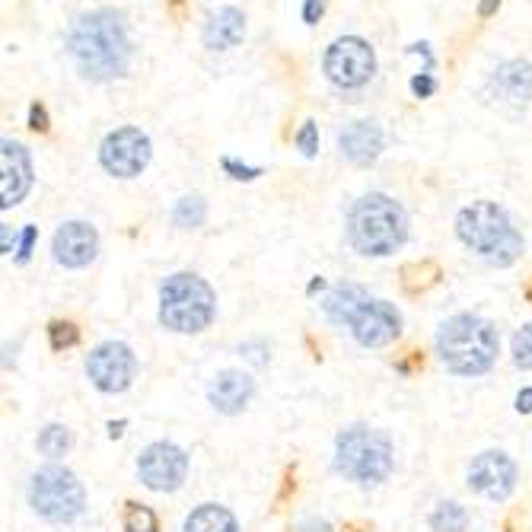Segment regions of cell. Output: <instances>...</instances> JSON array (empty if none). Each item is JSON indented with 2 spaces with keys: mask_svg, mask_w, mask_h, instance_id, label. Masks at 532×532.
<instances>
[{
  "mask_svg": "<svg viewBox=\"0 0 532 532\" xmlns=\"http://www.w3.org/2000/svg\"><path fill=\"white\" fill-rule=\"evenodd\" d=\"M137 475L150 491H176L188 475V456L176 443H150L137 459Z\"/></svg>",
  "mask_w": 532,
  "mask_h": 532,
  "instance_id": "8fae6325",
  "label": "cell"
},
{
  "mask_svg": "<svg viewBox=\"0 0 532 532\" xmlns=\"http://www.w3.org/2000/svg\"><path fill=\"white\" fill-rule=\"evenodd\" d=\"M335 469L357 485H380L392 472V443L370 427H348L335 440Z\"/></svg>",
  "mask_w": 532,
  "mask_h": 532,
  "instance_id": "8992f818",
  "label": "cell"
},
{
  "mask_svg": "<svg viewBox=\"0 0 532 532\" xmlns=\"http://www.w3.org/2000/svg\"><path fill=\"white\" fill-rule=\"evenodd\" d=\"M297 147L303 150V157H316V150H319V128H316V122H306L297 131Z\"/></svg>",
  "mask_w": 532,
  "mask_h": 532,
  "instance_id": "f1b7e54d",
  "label": "cell"
},
{
  "mask_svg": "<svg viewBox=\"0 0 532 532\" xmlns=\"http://www.w3.org/2000/svg\"><path fill=\"white\" fill-rule=\"evenodd\" d=\"M125 532H160V523H157V513L144 504H134L128 501L125 504Z\"/></svg>",
  "mask_w": 532,
  "mask_h": 532,
  "instance_id": "484cf974",
  "label": "cell"
},
{
  "mask_svg": "<svg viewBox=\"0 0 532 532\" xmlns=\"http://www.w3.org/2000/svg\"><path fill=\"white\" fill-rule=\"evenodd\" d=\"M29 128L32 131H48V112L42 102H32V109H29Z\"/></svg>",
  "mask_w": 532,
  "mask_h": 532,
  "instance_id": "d6a6232c",
  "label": "cell"
},
{
  "mask_svg": "<svg viewBox=\"0 0 532 532\" xmlns=\"http://www.w3.org/2000/svg\"><path fill=\"white\" fill-rule=\"evenodd\" d=\"M456 233L472 252L497 268H507L523 255V236L510 223L507 211L494 201H475L462 208L456 217Z\"/></svg>",
  "mask_w": 532,
  "mask_h": 532,
  "instance_id": "277c9868",
  "label": "cell"
},
{
  "mask_svg": "<svg viewBox=\"0 0 532 532\" xmlns=\"http://www.w3.org/2000/svg\"><path fill=\"white\" fill-rule=\"evenodd\" d=\"M325 13V0H303V23L316 26Z\"/></svg>",
  "mask_w": 532,
  "mask_h": 532,
  "instance_id": "1f68e13d",
  "label": "cell"
},
{
  "mask_svg": "<svg viewBox=\"0 0 532 532\" xmlns=\"http://www.w3.org/2000/svg\"><path fill=\"white\" fill-rule=\"evenodd\" d=\"M252 392H255V386L243 370H223L214 376L208 399L220 415H239V411L249 405Z\"/></svg>",
  "mask_w": 532,
  "mask_h": 532,
  "instance_id": "ac0fdd59",
  "label": "cell"
},
{
  "mask_svg": "<svg viewBox=\"0 0 532 532\" xmlns=\"http://www.w3.org/2000/svg\"><path fill=\"white\" fill-rule=\"evenodd\" d=\"M440 281V265L437 262H411L402 268V287L408 294H424Z\"/></svg>",
  "mask_w": 532,
  "mask_h": 532,
  "instance_id": "7402d4cb",
  "label": "cell"
},
{
  "mask_svg": "<svg viewBox=\"0 0 532 532\" xmlns=\"http://www.w3.org/2000/svg\"><path fill=\"white\" fill-rule=\"evenodd\" d=\"M322 287H325V281H322V278H316V281L310 284V294H313V290H322Z\"/></svg>",
  "mask_w": 532,
  "mask_h": 532,
  "instance_id": "ab89813d",
  "label": "cell"
},
{
  "mask_svg": "<svg viewBox=\"0 0 532 532\" xmlns=\"http://www.w3.org/2000/svg\"><path fill=\"white\" fill-rule=\"evenodd\" d=\"M437 354L443 367L456 376H482L497 360V332L482 316L459 313L446 319L437 332Z\"/></svg>",
  "mask_w": 532,
  "mask_h": 532,
  "instance_id": "3957f363",
  "label": "cell"
},
{
  "mask_svg": "<svg viewBox=\"0 0 532 532\" xmlns=\"http://www.w3.org/2000/svg\"><path fill=\"white\" fill-rule=\"evenodd\" d=\"M491 93L501 106L523 109L532 99V64L529 61H507L491 77Z\"/></svg>",
  "mask_w": 532,
  "mask_h": 532,
  "instance_id": "e0dca14e",
  "label": "cell"
},
{
  "mask_svg": "<svg viewBox=\"0 0 532 532\" xmlns=\"http://www.w3.org/2000/svg\"><path fill=\"white\" fill-rule=\"evenodd\" d=\"M246 36V16L236 7H220L208 16V23L201 29V42L208 51H230Z\"/></svg>",
  "mask_w": 532,
  "mask_h": 532,
  "instance_id": "d6986e66",
  "label": "cell"
},
{
  "mask_svg": "<svg viewBox=\"0 0 532 532\" xmlns=\"http://www.w3.org/2000/svg\"><path fill=\"white\" fill-rule=\"evenodd\" d=\"M497 7H501V0H482V4H478V16H494Z\"/></svg>",
  "mask_w": 532,
  "mask_h": 532,
  "instance_id": "d590c367",
  "label": "cell"
},
{
  "mask_svg": "<svg viewBox=\"0 0 532 532\" xmlns=\"http://www.w3.org/2000/svg\"><path fill=\"white\" fill-rule=\"evenodd\" d=\"M32 243H36V227H26V230H23V243H20V252H16V262H29Z\"/></svg>",
  "mask_w": 532,
  "mask_h": 532,
  "instance_id": "836d02e7",
  "label": "cell"
},
{
  "mask_svg": "<svg viewBox=\"0 0 532 532\" xmlns=\"http://www.w3.org/2000/svg\"><path fill=\"white\" fill-rule=\"evenodd\" d=\"M122 427H125V421H118V424L112 421V424H109V434H112V437H118V434H122Z\"/></svg>",
  "mask_w": 532,
  "mask_h": 532,
  "instance_id": "74e56055",
  "label": "cell"
},
{
  "mask_svg": "<svg viewBox=\"0 0 532 532\" xmlns=\"http://www.w3.org/2000/svg\"><path fill=\"white\" fill-rule=\"evenodd\" d=\"M220 166H223V173H230L233 179H239V182H249V179H259L262 176V169H255V166H243V163H236L233 157H223L220 160Z\"/></svg>",
  "mask_w": 532,
  "mask_h": 532,
  "instance_id": "f546056e",
  "label": "cell"
},
{
  "mask_svg": "<svg viewBox=\"0 0 532 532\" xmlns=\"http://www.w3.org/2000/svg\"><path fill=\"white\" fill-rule=\"evenodd\" d=\"M153 157L150 137L141 128H115L106 134L99 147V163L115 179H134L141 176Z\"/></svg>",
  "mask_w": 532,
  "mask_h": 532,
  "instance_id": "9c48e42d",
  "label": "cell"
},
{
  "mask_svg": "<svg viewBox=\"0 0 532 532\" xmlns=\"http://www.w3.org/2000/svg\"><path fill=\"white\" fill-rule=\"evenodd\" d=\"M32 188V160L23 144L4 141L0 144V204L13 208Z\"/></svg>",
  "mask_w": 532,
  "mask_h": 532,
  "instance_id": "5bb4252c",
  "label": "cell"
},
{
  "mask_svg": "<svg viewBox=\"0 0 532 532\" xmlns=\"http://www.w3.org/2000/svg\"><path fill=\"white\" fill-rule=\"evenodd\" d=\"M48 338H51V348H55V351H67V348H74L80 341V329L74 322H51L48 325Z\"/></svg>",
  "mask_w": 532,
  "mask_h": 532,
  "instance_id": "4316f807",
  "label": "cell"
},
{
  "mask_svg": "<svg viewBox=\"0 0 532 532\" xmlns=\"http://www.w3.org/2000/svg\"><path fill=\"white\" fill-rule=\"evenodd\" d=\"M67 55L74 58L77 71L93 83L125 77L131 64V39L122 13L93 10L77 16L67 32Z\"/></svg>",
  "mask_w": 532,
  "mask_h": 532,
  "instance_id": "6da1fadb",
  "label": "cell"
},
{
  "mask_svg": "<svg viewBox=\"0 0 532 532\" xmlns=\"http://www.w3.org/2000/svg\"><path fill=\"white\" fill-rule=\"evenodd\" d=\"M96 249H99V236L90 223H83V220L61 223L55 233V243H51L55 262L64 268H87L96 259Z\"/></svg>",
  "mask_w": 532,
  "mask_h": 532,
  "instance_id": "9a60e30c",
  "label": "cell"
},
{
  "mask_svg": "<svg viewBox=\"0 0 532 532\" xmlns=\"http://www.w3.org/2000/svg\"><path fill=\"white\" fill-rule=\"evenodd\" d=\"M208 217V204H204L198 195H188V198H179L176 208H173V223L182 230H195L204 223Z\"/></svg>",
  "mask_w": 532,
  "mask_h": 532,
  "instance_id": "d4e9b609",
  "label": "cell"
},
{
  "mask_svg": "<svg viewBox=\"0 0 532 532\" xmlns=\"http://www.w3.org/2000/svg\"><path fill=\"white\" fill-rule=\"evenodd\" d=\"M348 239L360 255L386 259L408 239V217L405 208L383 192H370L354 201L348 211Z\"/></svg>",
  "mask_w": 532,
  "mask_h": 532,
  "instance_id": "7a4b0ae2",
  "label": "cell"
},
{
  "mask_svg": "<svg viewBox=\"0 0 532 532\" xmlns=\"http://www.w3.org/2000/svg\"><path fill=\"white\" fill-rule=\"evenodd\" d=\"M526 297H529V300H532V284H529V287H526Z\"/></svg>",
  "mask_w": 532,
  "mask_h": 532,
  "instance_id": "60d3db41",
  "label": "cell"
},
{
  "mask_svg": "<svg viewBox=\"0 0 532 532\" xmlns=\"http://www.w3.org/2000/svg\"><path fill=\"white\" fill-rule=\"evenodd\" d=\"M217 297L211 284L192 271H179L160 287V322L169 332L198 335L214 322Z\"/></svg>",
  "mask_w": 532,
  "mask_h": 532,
  "instance_id": "5b68a950",
  "label": "cell"
},
{
  "mask_svg": "<svg viewBox=\"0 0 532 532\" xmlns=\"http://www.w3.org/2000/svg\"><path fill=\"white\" fill-rule=\"evenodd\" d=\"M4 252H10V227H4Z\"/></svg>",
  "mask_w": 532,
  "mask_h": 532,
  "instance_id": "f35d334b",
  "label": "cell"
},
{
  "mask_svg": "<svg viewBox=\"0 0 532 532\" xmlns=\"http://www.w3.org/2000/svg\"><path fill=\"white\" fill-rule=\"evenodd\" d=\"M185 532H239L236 517L220 504H201L188 513Z\"/></svg>",
  "mask_w": 532,
  "mask_h": 532,
  "instance_id": "44dd1931",
  "label": "cell"
},
{
  "mask_svg": "<svg viewBox=\"0 0 532 532\" xmlns=\"http://www.w3.org/2000/svg\"><path fill=\"white\" fill-rule=\"evenodd\" d=\"M434 90H437V80L431 77V71H424V74H418L415 80H411V93H415L418 99L434 96Z\"/></svg>",
  "mask_w": 532,
  "mask_h": 532,
  "instance_id": "4dcf8cb0",
  "label": "cell"
},
{
  "mask_svg": "<svg viewBox=\"0 0 532 532\" xmlns=\"http://www.w3.org/2000/svg\"><path fill=\"white\" fill-rule=\"evenodd\" d=\"M29 504L48 523H71L87 507V491L71 469L45 466L29 482Z\"/></svg>",
  "mask_w": 532,
  "mask_h": 532,
  "instance_id": "52a82bcc",
  "label": "cell"
},
{
  "mask_svg": "<svg viewBox=\"0 0 532 532\" xmlns=\"http://www.w3.org/2000/svg\"><path fill=\"white\" fill-rule=\"evenodd\" d=\"M341 157L354 166H370L376 157L383 153V128L370 122V118H360V122H351L338 137Z\"/></svg>",
  "mask_w": 532,
  "mask_h": 532,
  "instance_id": "2e32d148",
  "label": "cell"
},
{
  "mask_svg": "<svg viewBox=\"0 0 532 532\" xmlns=\"http://www.w3.org/2000/svg\"><path fill=\"white\" fill-rule=\"evenodd\" d=\"M513 360H517V367L532 370V322L523 325L517 338H513Z\"/></svg>",
  "mask_w": 532,
  "mask_h": 532,
  "instance_id": "83f0119b",
  "label": "cell"
},
{
  "mask_svg": "<svg viewBox=\"0 0 532 532\" xmlns=\"http://www.w3.org/2000/svg\"><path fill=\"white\" fill-rule=\"evenodd\" d=\"M351 335L357 345L364 348H383L389 341H396L402 332V316L392 303L386 300H367L351 319Z\"/></svg>",
  "mask_w": 532,
  "mask_h": 532,
  "instance_id": "7c38bea8",
  "label": "cell"
},
{
  "mask_svg": "<svg viewBox=\"0 0 532 532\" xmlns=\"http://www.w3.org/2000/svg\"><path fill=\"white\" fill-rule=\"evenodd\" d=\"M71 446H74V437L71 431H67L64 424H48L45 431L39 434V453L48 456V459H61L71 453Z\"/></svg>",
  "mask_w": 532,
  "mask_h": 532,
  "instance_id": "cb8c5ba5",
  "label": "cell"
},
{
  "mask_svg": "<svg viewBox=\"0 0 532 532\" xmlns=\"http://www.w3.org/2000/svg\"><path fill=\"white\" fill-rule=\"evenodd\" d=\"M322 71L335 87L357 90V87H364V83H370V77L376 74V55L370 42H364L360 36H345V39H335L329 51H325Z\"/></svg>",
  "mask_w": 532,
  "mask_h": 532,
  "instance_id": "ba28073f",
  "label": "cell"
},
{
  "mask_svg": "<svg viewBox=\"0 0 532 532\" xmlns=\"http://www.w3.org/2000/svg\"><path fill=\"white\" fill-rule=\"evenodd\" d=\"M469 485L472 491L491 497V501H507L517 488V466L507 453L488 450L482 456H475V462L469 466Z\"/></svg>",
  "mask_w": 532,
  "mask_h": 532,
  "instance_id": "4fadbf2b",
  "label": "cell"
},
{
  "mask_svg": "<svg viewBox=\"0 0 532 532\" xmlns=\"http://www.w3.org/2000/svg\"><path fill=\"white\" fill-rule=\"evenodd\" d=\"M427 523H431L434 532H466L469 513H466V507L456 504V501H443V504L434 507L431 520H427Z\"/></svg>",
  "mask_w": 532,
  "mask_h": 532,
  "instance_id": "603a6c76",
  "label": "cell"
},
{
  "mask_svg": "<svg viewBox=\"0 0 532 532\" xmlns=\"http://www.w3.org/2000/svg\"><path fill=\"white\" fill-rule=\"evenodd\" d=\"M517 411H520V415H529V411H532V389H523L517 396Z\"/></svg>",
  "mask_w": 532,
  "mask_h": 532,
  "instance_id": "e575fe53",
  "label": "cell"
},
{
  "mask_svg": "<svg viewBox=\"0 0 532 532\" xmlns=\"http://www.w3.org/2000/svg\"><path fill=\"white\" fill-rule=\"evenodd\" d=\"M345 532H373L367 523H351V526H345Z\"/></svg>",
  "mask_w": 532,
  "mask_h": 532,
  "instance_id": "8d00e7d4",
  "label": "cell"
},
{
  "mask_svg": "<svg viewBox=\"0 0 532 532\" xmlns=\"http://www.w3.org/2000/svg\"><path fill=\"white\" fill-rule=\"evenodd\" d=\"M370 297H367V290L360 287V284H338L329 297H325V316H329L335 325H351V319H354V313L364 306Z\"/></svg>",
  "mask_w": 532,
  "mask_h": 532,
  "instance_id": "ffe728a7",
  "label": "cell"
},
{
  "mask_svg": "<svg viewBox=\"0 0 532 532\" xmlns=\"http://www.w3.org/2000/svg\"><path fill=\"white\" fill-rule=\"evenodd\" d=\"M137 373V357L134 351L125 345V341H106L99 345L90 357H87V376L90 383L106 392V396H115V392H125L134 383Z\"/></svg>",
  "mask_w": 532,
  "mask_h": 532,
  "instance_id": "30bf717a",
  "label": "cell"
}]
</instances>
